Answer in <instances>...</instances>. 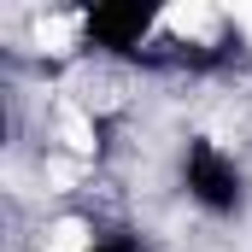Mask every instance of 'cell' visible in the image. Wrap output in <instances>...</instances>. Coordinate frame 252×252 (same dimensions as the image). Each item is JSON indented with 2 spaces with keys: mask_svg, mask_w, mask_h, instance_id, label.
<instances>
[{
  "mask_svg": "<svg viewBox=\"0 0 252 252\" xmlns=\"http://www.w3.org/2000/svg\"><path fill=\"white\" fill-rule=\"evenodd\" d=\"M188 188H193V199L211 205V211H235V205H241V176H235V164H229L217 147H205V141L188 147Z\"/></svg>",
  "mask_w": 252,
  "mask_h": 252,
  "instance_id": "6da1fadb",
  "label": "cell"
},
{
  "mask_svg": "<svg viewBox=\"0 0 252 252\" xmlns=\"http://www.w3.org/2000/svg\"><path fill=\"white\" fill-rule=\"evenodd\" d=\"M147 24H153L147 6H100V12L88 18V35L106 41V47H135V41L147 35Z\"/></svg>",
  "mask_w": 252,
  "mask_h": 252,
  "instance_id": "7a4b0ae2",
  "label": "cell"
},
{
  "mask_svg": "<svg viewBox=\"0 0 252 252\" xmlns=\"http://www.w3.org/2000/svg\"><path fill=\"white\" fill-rule=\"evenodd\" d=\"M94 252H141L135 241H106V247H94Z\"/></svg>",
  "mask_w": 252,
  "mask_h": 252,
  "instance_id": "3957f363",
  "label": "cell"
}]
</instances>
